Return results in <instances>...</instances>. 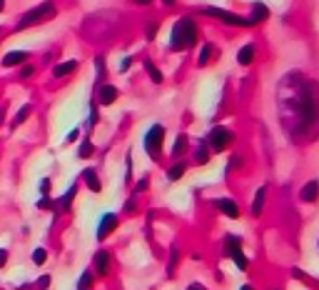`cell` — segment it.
<instances>
[{"instance_id": "cb8c5ba5", "label": "cell", "mask_w": 319, "mask_h": 290, "mask_svg": "<svg viewBox=\"0 0 319 290\" xmlns=\"http://www.w3.org/2000/svg\"><path fill=\"white\" fill-rule=\"evenodd\" d=\"M90 288H93V275H90V270H85L77 283V290H90Z\"/></svg>"}, {"instance_id": "7c38bea8", "label": "cell", "mask_w": 319, "mask_h": 290, "mask_svg": "<svg viewBox=\"0 0 319 290\" xmlns=\"http://www.w3.org/2000/svg\"><path fill=\"white\" fill-rule=\"evenodd\" d=\"M82 180H85V185H88L93 193H100V190H102V183H100V178H97V173H95L93 168H85V170H82Z\"/></svg>"}, {"instance_id": "52a82bcc", "label": "cell", "mask_w": 319, "mask_h": 290, "mask_svg": "<svg viewBox=\"0 0 319 290\" xmlns=\"http://www.w3.org/2000/svg\"><path fill=\"white\" fill-rule=\"evenodd\" d=\"M212 205L222 213V215H227V218H240V205L232 200V198H217V200H212Z\"/></svg>"}, {"instance_id": "f6af8a7d", "label": "cell", "mask_w": 319, "mask_h": 290, "mask_svg": "<svg viewBox=\"0 0 319 290\" xmlns=\"http://www.w3.org/2000/svg\"><path fill=\"white\" fill-rule=\"evenodd\" d=\"M240 290H254V288H252V285H242Z\"/></svg>"}, {"instance_id": "9a60e30c", "label": "cell", "mask_w": 319, "mask_h": 290, "mask_svg": "<svg viewBox=\"0 0 319 290\" xmlns=\"http://www.w3.org/2000/svg\"><path fill=\"white\" fill-rule=\"evenodd\" d=\"M252 60H254V45L247 43V45L240 48V53H237V63H240V65H252Z\"/></svg>"}, {"instance_id": "7402d4cb", "label": "cell", "mask_w": 319, "mask_h": 290, "mask_svg": "<svg viewBox=\"0 0 319 290\" xmlns=\"http://www.w3.org/2000/svg\"><path fill=\"white\" fill-rule=\"evenodd\" d=\"M145 70L150 73V78H152V83H162V73L155 68V63L152 60H145Z\"/></svg>"}, {"instance_id": "1f68e13d", "label": "cell", "mask_w": 319, "mask_h": 290, "mask_svg": "<svg viewBox=\"0 0 319 290\" xmlns=\"http://www.w3.org/2000/svg\"><path fill=\"white\" fill-rule=\"evenodd\" d=\"M95 68H97V75L102 78L105 75V60L102 58H95Z\"/></svg>"}, {"instance_id": "4316f807", "label": "cell", "mask_w": 319, "mask_h": 290, "mask_svg": "<svg viewBox=\"0 0 319 290\" xmlns=\"http://www.w3.org/2000/svg\"><path fill=\"white\" fill-rule=\"evenodd\" d=\"M30 110H33L30 105H23V108H20V110H18V115H15V125H20V123H23V120L30 115Z\"/></svg>"}, {"instance_id": "bcb514c9", "label": "cell", "mask_w": 319, "mask_h": 290, "mask_svg": "<svg viewBox=\"0 0 319 290\" xmlns=\"http://www.w3.org/2000/svg\"><path fill=\"white\" fill-rule=\"evenodd\" d=\"M3 8H5V0H0V13H3Z\"/></svg>"}, {"instance_id": "f35d334b", "label": "cell", "mask_w": 319, "mask_h": 290, "mask_svg": "<svg viewBox=\"0 0 319 290\" xmlns=\"http://www.w3.org/2000/svg\"><path fill=\"white\" fill-rule=\"evenodd\" d=\"M145 188H147V178H142V180L135 185V193H140V190H145Z\"/></svg>"}, {"instance_id": "4fadbf2b", "label": "cell", "mask_w": 319, "mask_h": 290, "mask_svg": "<svg viewBox=\"0 0 319 290\" xmlns=\"http://www.w3.org/2000/svg\"><path fill=\"white\" fill-rule=\"evenodd\" d=\"M267 18H269V8H267L264 3H254V5H252V18H249L252 25L260 23V20H267Z\"/></svg>"}, {"instance_id": "e0dca14e", "label": "cell", "mask_w": 319, "mask_h": 290, "mask_svg": "<svg viewBox=\"0 0 319 290\" xmlns=\"http://www.w3.org/2000/svg\"><path fill=\"white\" fill-rule=\"evenodd\" d=\"M23 60H28V53L25 50H13L3 58V65L10 68V65H18V63H23Z\"/></svg>"}, {"instance_id": "6da1fadb", "label": "cell", "mask_w": 319, "mask_h": 290, "mask_svg": "<svg viewBox=\"0 0 319 290\" xmlns=\"http://www.w3.org/2000/svg\"><path fill=\"white\" fill-rule=\"evenodd\" d=\"M282 120L292 135H312L319 123V100L317 83L304 80L302 75L289 73L280 83Z\"/></svg>"}, {"instance_id": "c3c4849f", "label": "cell", "mask_w": 319, "mask_h": 290, "mask_svg": "<svg viewBox=\"0 0 319 290\" xmlns=\"http://www.w3.org/2000/svg\"><path fill=\"white\" fill-rule=\"evenodd\" d=\"M0 30H3V28H0Z\"/></svg>"}, {"instance_id": "7a4b0ae2", "label": "cell", "mask_w": 319, "mask_h": 290, "mask_svg": "<svg viewBox=\"0 0 319 290\" xmlns=\"http://www.w3.org/2000/svg\"><path fill=\"white\" fill-rule=\"evenodd\" d=\"M197 43V25H195V20L185 15L180 18L177 23L172 25V38H169V48H175V50H189V48H195Z\"/></svg>"}, {"instance_id": "836d02e7", "label": "cell", "mask_w": 319, "mask_h": 290, "mask_svg": "<svg viewBox=\"0 0 319 290\" xmlns=\"http://www.w3.org/2000/svg\"><path fill=\"white\" fill-rule=\"evenodd\" d=\"M35 285H38V288H40V290H45V288H48V285H50V275H42V278H40V280H38V283H35Z\"/></svg>"}, {"instance_id": "ac0fdd59", "label": "cell", "mask_w": 319, "mask_h": 290, "mask_svg": "<svg viewBox=\"0 0 319 290\" xmlns=\"http://www.w3.org/2000/svg\"><path fill=\"white\" fill-rule=\"evenodd\" d=\"M75 193H77V185H70V188H68V193H65V195H62V198H60V200L55 203V208H57V210H65V208H68V205L73 203V198H75Z\"/></svg>"}, {"instance_id": "d4e9b609", "label": "cell", "mask_w": 319, "mask_h": 290, "mask_svg": "<svg viewBox=\"0 0 319 290\" xmlns=\"http://www.w3.org/2000/svg\"><path fill=\"white\" fill-rule=\"evenodd\" d=\"M45 260H48V250H45V248H35V253H33V263H35V265H42Z\"/></svg>"}, {"instance_id": "b9f144b4", "label": "cell", "mask_w": 319, "mask_h": 290, "mask_svg": "<svg viewBox=\"0 0 319 290\" xmlns=\"http://www.w3.org/2000/svg\"><path fill=\"white\" fill-rule=\"evenodd\" d=\"M77 133H80V130H73V133H70V135H68L65 140H68V143H73V140H77Z\"/></svg>"}, {"instance_id": "ffe728a7", "label": "cell", "mask_w": 319, "mask_h": 290, "mask_svg": "<svg viewBox=\"0 0 319 290\" xmlns=\"http://www.w3.org/2000/svg\"><path fill=\"white\" fill-rule=\"evenodd\" d=\"M195 160H197L200 165H205V163L209 160V148H207V143H200V145H197V150H195Z\"/></svg>"}, {"instance_id": "9c48e42d", "label": "cell", "mask_w": 319, "mask_h": 290, "mask_svg": "<svg viewBox=\"0 0 319 290\" xmlns=\"http://www.w3.org/2000/svg\"><path fill=\"white\" fill-rule=\"evenodd\" d=\"M97 100H100V105H113V103L117 100V88L115 85H102L97 90Z\"/></svg>"}, {"instance_id": "f546056e", "label": "cell", "mask_w": 319, "mask_h": 290, "mask_svg": "<svg viewBox=\"0 0 319 290\" xmlns=\"http://www.w3.org/2000/svg\"><path fill=\"white\" fill-rule=\"evenodd\" d=\"M38 208H40V210H48V208H53V200H50V198H42V200H38Z\"/></svg>"}, {"instance_id": "7dc6e473", "label": "cell", "mask_w": 319, "mask_h": 290, "mask_svg": "<svg viewBox=\"0 0 319 290\" xmlns=\"http://www.w3.org/2000/svg\"><path fill=\"white\" fill-rule=\"evenodd\" d=\"M272 290H277V288H272Z\"/></svg>"}, {"instance_id": "2e32d148", "label": "cell", "mask_w": 319, "mask_h": 290, "mask_svg": "<svg viewBox=\"0 0 319 290\" xmlns=\"http://www.w3.org/2000/svg\"><path fill=\"white\" fill-rule=\"evenodd\" d=\"M264 195H267V188H262L254 193V200H252V215H262V208H264Z\"/></svg>"}, {"instance_id": "8fae6325", "label": "cell", "mask_w": 319, "mask_h": 290, "mask_svg": "<svg viewBox=\"0 0 319 290\" xmlns=\"http://www.w3.org/2000/svg\"><path fill=\"white\" fill-rule=\"evenodd\" d=\"M300 198L304 200V203H314L317 198H319V180L314 178V180H309L304 188H302V193H300Z\"/></svg>"}, {"instance_id": "e575fe53", "label": "cell", "mask_w": 319, "mask_h": 290, "mask_svg": "<svg viewBox=\"0 0 319 290\" xmlns=\"http://www.w3.org/2000/svg\"><path fill=\"white\" fill-rule=\"evenodd\" d=\"M130 65H132V58H122V63H120V73H125Z\"/></svg>"}, {"instance_id": "44dd1931", "label": "cell", "mask_w": 319, "mask_h": 290, "mask_svg": "<svg viewBox=\"0 0 319 290\" xmlns=\"http://www.w3.org/2000/svg\"><path fill=\"white\" fill-rule=\"evenodd\" d=\"M185 148H187V135H177V140H175V145H172V155L180 158V155L185 153Z\"/></svg>"}, {"instance_id": "ab89813d", "label": "cell", "mask_w": 319, "mask_h": 290, "mask_svg": "<svg viewBox=\"0 0 319 290\" xmlns=\"http://www.w3.org/2000/svg\"><path fill=\"white\" fill-rule=\"evenodd\" d=\"M125 213H135V203H132V200L125 203Z\"/></svg>"}, {"instance_id": "ee69618b", "label": "cell", "mask_w": 319, "mask_h": 290, "mask_svg": "<svg viewBox=\"0 0 319 290\" xmlns=\"http://www.w3.org/2000/svg\"><path fill=\"white\" fill-rule=\"evenodd\" d=\"M162 3H165V5H175V3H177V0H162Z\"/></svg>"}, {"instance_id": "5bb4252c", "label": "cell", "mask_w": 319, "mask_h": 290, "mask_svg": "<svg viewBox=\"0 0 319 290\" xmlns=\"http://www.w3.org/2000/svg\"><path fill=\"white\" fill-rule=\"evenodd\" d=\"M75 70H77V60H65V63L55 65L53 75H55V78H65V75H70V73H75Z\"/></svg>"}, {"instance_id": "484cf974", "label": "cell", "mask_w": 319, "mask_h": 290, "mask_svg": "<svg viewBox=\"0 0 319 290\" xmlns=\"http://www.w3.org/2000/svg\"><path fill=\"white\" fill-rule=\"evenodd\" d=\"M93 150H95V148H93V143H90V140H82V145H80L77 155H80V158H90V155H93Z\"/></svg>"}, {"instance_id": "8d00e7d4", "label": "cell", "mask_w": 319, "mask_h": 290, "mask_svg": "<svg viewBox=\"0 0 319 290\" xmlns=\"http://www.w3.org/2000/svg\"><path fill=\"white\" fill-rule=\"evenodd\" d=\"M175 260H177V248H172V258H169V265H167L169 273H172V268H175Z\"/></svg>"}, {"instance_id": "d6a6232c", "label": "cell", "mask_w": 319, "mask_h": 290, "mask_svg": "<svg viewBox=\"0 0 319 290\" xmlns=\"http://www.w3.org/2000/svg\"><path fill=\"white\" fill-rule=\"evenodd\" d=\"M97 123V108L95 105H90V118H88V125H95Z\"/></svg>"}, {"instance_id": "f1b7e54d", "label": "cell", "mask_w": 319, "mask_h": 290, "mask_svg": "<svg viewBox=\"0 0 319 290\" xmlns=\"http://www.w3.org/2000/svg\"><path fill=\"white\" fill-rule=\"evenodd\" d=\"M125 168H127L125 180H130V178H132V155H127V158H125Z\"/></svg>"}, {"instance_id": "30bf717a", "label": "cell", "mask_w": 319, "mask_h": 290, "mask_svg": "<svg viewBox=\"0 0 319 290\" xmlns=\"http://www.w3.org/2000/svg\"><path fill=\"white\" fill-rule=\"evenodd\" d=\"M95 273L97 275H108L110 273V253L108 250H100L95 255Z\"/></svg>"}, {"instance_id": "60d3db41", "label": "cell", "mask_w": 319, "mask_h": 290, "mask_svg": "<svg viewBox=\"0 0 319 290\" xmlns=\"http://www.w3.org/2000/svg\"><path fill=\"white\" fill-rule=\"evenodd\" d=\"M187 290H207V288L200 285V283H192V285H187Z\"/></svg>"}, {"instance_id": "74e56055", "label": "cell", "mask_w": 319, "mask_h": 290, "mask_svg": "<svg viewBox=\"0 0 319 290\" xmlns=\"http://www.w3.org/2000/svg\"><path fill=\"white\" fill-rule=\"evenodd\" d=\"M8 263V250H5V248H0V268H3Z\"/></svg>"}, {"instance_id": "d590c367", "label": "cell", "mask_w": 319, "mask_h": 290, "mask_svg": "<svg viewBox=\"0 0 319 290\" xmlns=\"http://www.w3.org/2000/svg\"><path fill=\"white\" fill-rule=\"evenodd\" d=\"M33 73H35V68H33V65H25L23 70H20V78H30Z\"/></svg>"}, {"instance_id": "3957f363", "label": "cell", "mask_w": 319, "mask_h": 290, "mask_svg": "<svg viewBox=\"0 0 319 290\" xmlns=\"http://www.w3.org/2000/svg\"><path fill=\"white\" fill-rule=\"evenodd\" d=\"M48 18H55V3H42L38 8H30L23 18H20L18 30H25L30 25H38V23H42V20H48Z\"/></svg>"}, {"instance_id": "7bdbcfd3", "label": "cell", "mask_w": 319, "mask_h": 290, "mask_svg": "<svg viewBox=\"0 0 319 290\" xmlns=\"http://www.w3.org/2000/svg\"><path fill=\"white\" fill-rule=\"evenodd\" d=\"M132 3H137V5H150L152 0H132Z\"/></svg>"}, {"instance_id": "5b68a950", "label": "cell", "mask_w": 319, "mask_h": 290, "mask_svg": "<svg viewBox=\"0 0 319 290\" xmlns=\"http://www.w3.org/2000/svg\"><path fill=\"white\" fill-rule=\"evenodd\" d=\"M162 140H165V128L160 125V123H155V125L147 130V135H145V150H147V155H150L152 160L160 158Z\"/></svg>"}, {"instance_id": "ba28073f", "label": "cell", "mask_w": 319, "mask_h": 290, "mask_svg": "<svg viewBox=\"0 0 319 290\" xmlns=\"http://www.w3.org/2000/svg\"><path fill=\"white\" fill-rule=\"evenodd\" d=\"M115 228H117V215L115 213H105L102 220H100V225H97V240H105L115 230Z\"/></svg>"}, {"instance_id": "83f0119b", "label": "cell", "mask_w": 319, "mask_h": 290, "mask_svg": "<svg viewBox=\"0 0 319 290\" xmlns=\"http://www.w3.org/2000/svg\"><path fill=\"white\" fill-rule=\"evenodd\" d=\"M40 195L42 198H50V178H42L40 180Z\"/></svg>"}, {"instance_id": "d6986e66", "label": "cell", "mask_w": 319, "mask_h": 290, "mask_svg": "<svg viewBox=\"0 0 319 290\" xmlns=\"http://www.w3.org/2000/svg\"><path fill=\"white\" fill-rule=\"evenodd\" d=\"M185 170H187V165H185L182 160H180V163H175L172 168L167 170V180H172V183H175V180H180V178L185 175Z\"/></svg>"}, {"instance_id": "603a6c76", "label": "cell", "mask_w": 319, "mask_h": 290, "mask_svg": "<svg viewBox=\"0 0 319 290\" xmlns=\"http://www.w3.org/2000/svg\"><path fill=\"white\" fill-rule=\"evenodd\" d=\"M209 55H212V45H209V43H205V45H202V50H200V55H197V65H207Z\"/></svg>"}, {"instance_id": "277c9868", "label": "cell", "mask_w": 319, "mask_h": 290, "mask_svg": "<svg viewBox=\"0 0 319 290\" xmlns=\"http://www.w3.org/2000/svg\"><path fill=\"white\" fill-rule=\"evenodd\" d=\"M232 140H235V133H232L229 128H225V125H215V128L209 130L207 148H209L212 153H225L229 145H232Z\"/></svg>"}, {"instance_id": "8992f818", "label": "cell", "mask_w": 319, "mask_h": 290, "mask_svg": "<svg viewBox=\"0 0 319 290\" xmlns=\"http://www.w3.org/2000/svg\"><path fill=\"white\" fill-rule=\"evenodd\" d=\"M205 15H212V18H220L222 23H227V25H252L249 23V18H242V15H237V13H232V10H225V8H205L202 10Z\"/></svg>"}, {"instance_id": "4dcf8cb0", "label": "cell", "mask_w": 319, "mask_h": 290, "mask_svg": "<svg viewBox=\"0 0 319 290\" xmlns=\"http://www.w3.org/2000/svg\"><path fill=\"white\" fill-rule=\"evenodd\" d=\"M155 35H157V23H150L147 25V40H155Z\"/></svg>"}]
</instances>
